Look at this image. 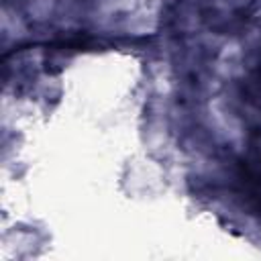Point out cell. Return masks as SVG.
I'll list each match as a JSON object with an SVG mask.
<instances>
[{
	"instance_id": "obj_1",
	"label": "cell",
	"mask_w": 261,
	"mask_h": 261,
	"mask_svg": "<svg viewBox=\"0 0 261 261\" xmlns=\"http://www.w3.org/2000/svg\"><path fill=\"white\" fill-rule=\"evenodd\" d=\"M241 181L253 190V192H261V151H255L253 155H249L247 159L241 161V171H239Z\"/></svg>"
}]
</instances>
